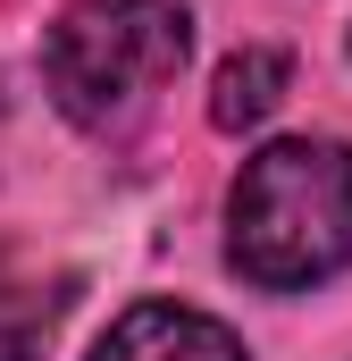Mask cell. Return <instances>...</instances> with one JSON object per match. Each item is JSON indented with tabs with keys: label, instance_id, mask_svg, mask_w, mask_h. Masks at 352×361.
<instances>
[{
	"label": "cell",
	"instance_id": "1",
	"mask_svg": "<svg viewBox=\"0 0 352 361\" xmlns=\"http://www.w3.org/2000/svg\"><path fill=\"white\" fill-rule=\"evenodd\" d=\"M227 261L268 294H302L352 269V143L285 135L252 152L227 193Z\"/></svg>",
	"mask_w": 352,
	"mask_h": 361
},
{
	"label": "cell",
	"instance_id": "4",
	"mask_svg": "<svg viewBox=\"0 0 352 361\" xmlns=\"http://www.w3.org/2000/svg\"><path fill=\"white\" fill-rule=\"evenodd\" d=\"M285 76H294V59H285V51H268V42L235 51V59L218 68V85H210V126H227V135L260 126L268 109L285 101Z\"/></svg>",
	"mask_w": 352,
	"mask_h": 361
},
{
	"label": "cell",
	"instance_id": "5",
	"mask_svg": "<svg viewBox=\"0 0 352 361\" xmlns=\"http://www.w3.org/2000/svg\"><path fill=\"white\" fill-rule=\"evenodd\" d=\"M59 302H68V294H42L34 277L0 252V361H34V353H42V336H51Z\"/></svg>",
	"mask_w": 352,
	"mask_h": 361
},
{
	"label": "cell",
	"instance_id": "3",
	"mask_svg": "<svg viewBox=\"0 0 352 361\" xmlns=\"http://www.w3.org/2000/svg\"><path fill=\"white\" fill-rule=\"evenodd\" d=\"M84 361H252L244 336L210 311H184V302H134L109 319V336Z\"/></svg>",
	"mask_w": 352,
	"mask_h": 361
},
{
	"label": "cell",
	"instance_id": "2",
	"mask_svg": "<svg viewBox=\"0 0 352 361\" xmlns=\"http://www.w3.org/2000/svg\"><path fill=\"white\" fill-rule=\"evenodd\" d=\"M193 51L184 0H76L42 34V85L76 126H126Z\"/></svg>",
	"mask_w": 352,
	"mask_h": 361
}]
</instances>
